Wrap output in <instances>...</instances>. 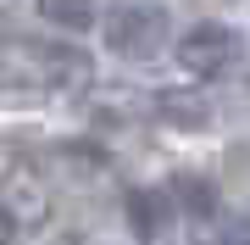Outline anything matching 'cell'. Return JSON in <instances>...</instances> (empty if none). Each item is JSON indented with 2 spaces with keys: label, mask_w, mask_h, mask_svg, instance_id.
Instances as JSON below:
<instances>
[{
  "label": "cell",
  "mask_w": 250,
  "mask_h": 245,
  "mask_svg": "<svg viewBox=\"0 0 250 245\" xmlns=\"http://www.w3.org/2000/svg\"><path fill=\"white\" fill-rule=\"evenodd\" d=\"M128 223L139 240L167 234V190H128Z\"/></svg>",
  "instance_id": "4"
},
{
  "label": "cell",
  "mask_w": 250,
  "mask_h": 245,
  "mask_svg": "<svg viewBox=\"0 0 250 245\" xmlns=\"http://www.w3.org/2000/svg\"><path fill=\"white\" fill-rule=\"evenodd\" d=\"M39 17L56 28H95V0H39Z\"/></svg>",
  "instance_id": "7"
},
{
  "label": "cell",
  "mask_w": 250,
  "mask_h": 245,
  "mask_svg": "<svg viewBox=\"0 0 250 245\" xmlns=\"http://www.w3.org/2000/svg\"><path fill=\"white\" fill-rule=\"evenodd\" d=\"M233 56H239V39H233V28H223V22H195V28L178 39V67L195 73V78L228 73Z\"/></svg>",
  "instance_id": "3"
},
{
  "label": "cell",
  "mask_w": 250,
  "mask_h": 245,
  "mask_svg": "<svg viewBox=\"0 0 250 245\" xmlns=\"http://www.w3.org/2000/svg\"><path fill=\"white\" fill-rule=\"evenodd\" d=\"M172 195L184 200V212H189V218H211V212H217V190H211V178L178 173V178H172Z\"/></svg>",
  "instance_id": "6"
},
{
  "label": "cell",
  "mask_w": 250,
  "mask_h": 245,
  "mask_svg": "<svg viewBox=\"0 0 250 245\" xmlns=\"http://www.w3.org/2000/svg\"><path fill=\"white\" fill-rule=\"evenodd\" d=\"M0 67H6L11 78H34V84H72V78L89 73V56L72 50V45H34V39H17V45H6Z\"/></svg>",
  "instance_id": "2"
},
{
  "label": "cell",
  "mask_w": 250,
  "mask_h": 245,
  "mask_svg": "<svg viewBox=\"0 0 250 245\" xmlns=\"http://www.w3.org/2000/svg\"><path fill=\"white\" fill-rule=\"evenodd\" d=\"M167 6H156V0H123V6L106 11V45L117 56H128V62H150V56L167 45Z\"/></svg>",
  "instance_id": "1"
},
{
  "label": "cell",
  "mask_w": 250,
  "mask_h": 245,
  "mask_svg": "<svg viewBox=\"0 0 250 245\" xmlns=\"http://www.w3.org/2000/svg\"><path fill=\"white\" fill-rule=\"evenodd\" d=\"M156 111H161L167 123H178V128H206V123H211V106H206L200 95H184V89L156 95Z\"/></svg>",
  "instance_id": "5"
},
{
  "label": "cell",
  "mask_w": 250,
  "mask_h": 245,
  "mask_svg": "<svg viewBox=\"0 0 250 245\" xmlns=\"http://www.w3.org/2000/svg\"><path fill=\"white\" fill-rule=\"evenodd\" d=\"M17 240V218H11V206H0V245Z\"/></svg>",
  "instance_id": "8"
}]
</instances>
